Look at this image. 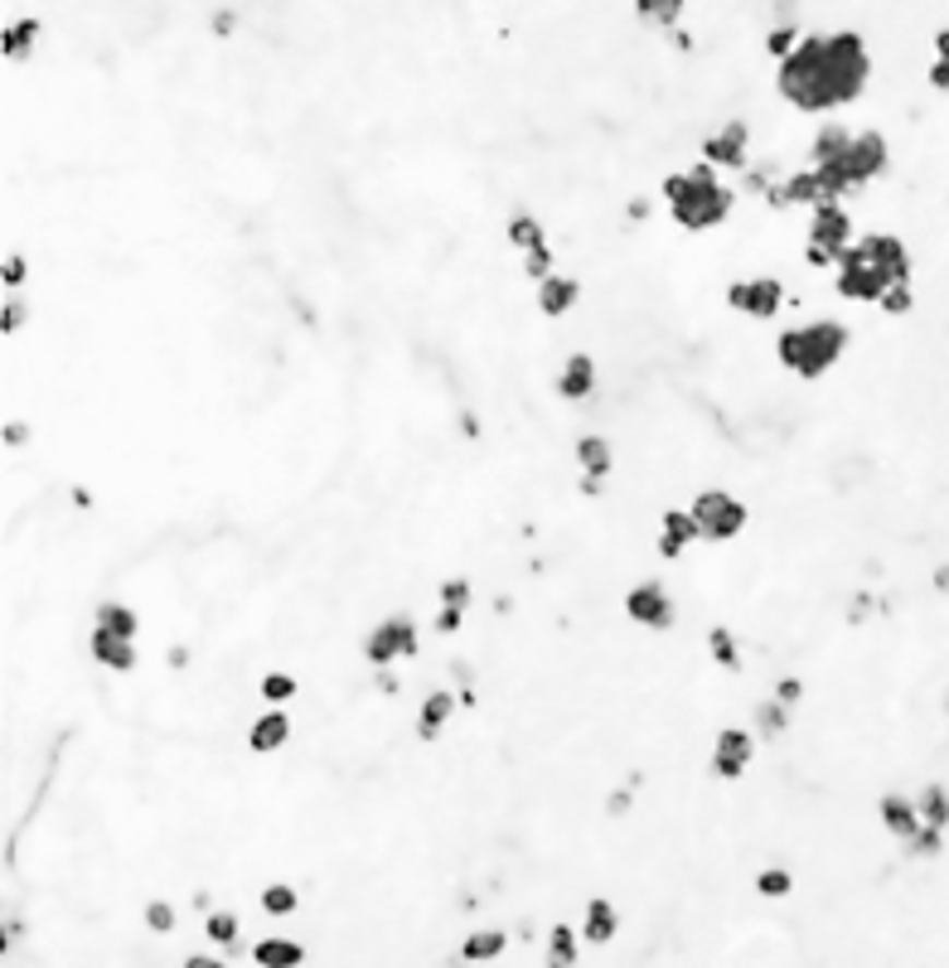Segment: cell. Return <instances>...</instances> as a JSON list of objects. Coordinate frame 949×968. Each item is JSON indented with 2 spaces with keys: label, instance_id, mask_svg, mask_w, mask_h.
I'll list each match as a JSON object with an SVG mask.
<instances>
[{
  "label": "cell",
  "instance_id": "obj_61",
  "mask_svg": "<svg viewBox=\"0 0 949 968\" xmlns=\"http://www.w3.org/2000/svg\"><path fill=\"white\" fill-rule=\"evenodd\" d=\"M185 968H223L218 959H209V954H194V959H189Z\"/></svg>",
  "mask_w": 949,
  "mask_h": 968
},
{
  "label": "cell",
  "instance_id": "obj_34",
  "mask_svg": "<svg viewBox=\"0 0 949 968\" xmlns=\"http://www.w3.org/2000/svg\"><path fill=\"white\" fill-rule=\"evenodd\" d=\"M577 959V934L567 925H553L548 930V968H572Z\"/></svg>",
  "mask_w": 949,
  "mask_h": 968
},
{
  "label": "cell",
  "instance_id": "obj_2",
  "mask_svg": "<svg viewBox=\"0 0 949 968\" xmlns=\"http://www.w3.org/2000/svg\"><path fill=\"white\" fill-rule=\"evenodd\" d=\"M911 281V247L897 233H867L853 247H843L839 272H833V291L857 306H877L891 286Z\"/></svg>",
  "mask_w": 949,
  "mask_h": 968
},
{
  "label": "cell",
  "instance_id": "obj_48",
  "mask_svg": "<svg viewBox=\"0 0 949 968\" xmlns=\"http://www.w3.org/2000/svg\"><path fill=\"white\" fill-rule=\"evenodd\" d=\"M804 262L819 267V272H839V252H829V247H804Z\"/></svg>",
  "mask_w": 949,
  "mask_h": 968
},
{
  "label": "cell",
  "instance_id": "obj_13",
  "mask_svg": "<svg viewBox=\"0 0 949 968\" xmlns=\"http://www.w3.org/2000/svg\"><path fill=\"white\" fill-rule=\"evenodd\" d=\"M693 543H702L693 513H688V509H664V519H659V543H654L659 557H664V562H678Z\"/></svg>",
  "mask_w": 949,
  "mask_h": 968
},
{
  "label": "cell",
  "instance_id": "obj_45",
  "mask_svg": "<svg viewBox=\"0 0 949 968\" xmlns=\"http://www.w3.org/2000/svg\"><path fill=\"white\" fill-rule=\"evenodd\" d=\"M25 320H29L25 300H20V296H5V306H0V330H5V334H20V330H25Z\"/></svg>",
  "mask_w": 949,
  "mask_h": 968
},
{
  "label": "cell",
  "instance_id": "obj_40",
  "mask_svg": "<svg viewBox=\"0 0 949 968\" xmlns=\"http://www.w3.org/2000/svg\"><path fill=\"white\" fill-rule=\"evenodd\" d=\"M940 848H945V833H940V828H921L915 838L901 842V852H906V858H935Z\"/></svg>",
  "mask_w": 949,
  "mask_h": 968
},
{
  "label": "cell",
  "instance_id": "obj_17",
  "mask_svg": "<svg viewBox=\"0 0 949 968\" xmlns=\"http://www.w3.org/2000/svg\"><path fill=\"white\" fill-rule=\"evenodd\" d=\"M455 707H461V697H455L451 688L427 693V697H422V707H417V736L422 741H437L446 731V722L455 717Z\"/></svg>",
  "mask_w": 949,
  "mask_h": 968
},
{
  "label": "cell",
  "instance_id": "obj_29",
  "mask_svg": "<svg viewBox=\"0 0 949 968\" xmlns=\"http://www.w3.org/2000/svg\"><path fill=\"white\" fill-rule=\"evenodd\" d=\"M252 954H257V964H262V968H296L300 959H306V949L292 944V940H262Z\"/></svg>",
  "mask_w": 949,
  "mask_h": 968
},
{
  "label": "cell",
  "instance_id": "obj_51",
  "mask_svg": "<svg viewBox=\"0 0 949 968\" xmlns=\"http://www.w3.org/2000/svg\"><path fill=\"white\" fill-rule=\"evenodd\" d=\"M209 29H214V35H233V29H238V10H214V15H209Z\"/></svg>",
  "mask_w": 949,
  "mask_h": 968
},
{
  "label": "cell",
  "instance_id": "obj_60",
  "mask_svg": "<svg viewBox=\"0 0 949 968\" xmlns=\"http://www.w3.org/2000/svg\"><path fill=\"white\" fill-rule=\"evenodd\" d=\"M378 688H383V693H398V678H393L388 669H378Z\"/></svg>",
  "mask_w": 949,
  "mask_h": 968
},
{
  "label": "cell",
  "instance_id": "obj_49",
  "mask_svg": "<svg viewBox=\"0 0 949 968\" xmlns=\"http://www.w3.org/2000/svg\"><path fill=\"white\" fill-rule=\"evenodd\" d=\"M29 436H35V432H29L25 422H5V432H0V441H5L10 450H25V446H29Z\"/></svg>",
  "mask_w": 949,
  "mask_h": 968
},
{
  "label": "cell",
  "instance_id": "obj_47",
  "mask_svg": "<svg viewBox=\"0 0 949 968\" xmlns=\"http://www.w3.org/2000/svg\"><path fill=\"white\" fill-rule=\"evenodd\" d=\"M770 697H775L780 707H790V712H795V707H799V697H804V683H799V678H780V683H775V693H770Z\"/></svg>",
  "mask_w": 949,
  "mask_h": 968
},
{
  "label": "cell",
  "instance_id": "obj_41",
  "mask_svg": "<svg viewBox=\"0 0 949 968\" xmlns=\"http://www.w3.org/2000/svg\"><path fill=\"white\" fill-rule=\"evenodd\" d=\"M877 310H881V315H891V320H901V315H911V310H915V291H911V281H906V286H891L887 296L877 300Z\"/></svg>",
  "mask_w": 949,
  "mask_h": 968
},
{
  "label": "cell",
  "instance_id": "obj_30",
  "mask_svg": "<svg viewBox=\"0 0 949 968\" xmlns=\"http://www.w3.org/2000/svg\"><path fill=\"white\" fill-rule=\"evenodd\" d=\"M586 940L591 944H606V940H616V906L610 900H591L586 906Z\"/></svg>",
  "mask_w": 949,
  "mask_h": 968
},
{
  "label": "cell",
  "instance_id": "obj_26",
  "mask_svg": "<svg viewBox=\"0 0 949 968\" xmlns=\"http://www.w3.org/2000/svg\"><path fill=\"white\" fill-rule=\"evenodd\" d=\"M708 654H712V663H717V669L742 673V639H736L727 625H712V629H708Z\"/></svg>",
  "mask_w": 949,
  "mask_h": 968
},
{
  "label": "cell",
  "instance_id": "obj_36",
  "mask_svg": "<svg viewBox=\"0 0 949 968\" xmlns=\"http://www.w3.org/2000/svg\"><path fill=\"white\" fill-rule=\"evenodd\" d=\"M437 595H441V605L446 611H471V601H475V587L465 577H446L441 587H437Z\"/></svg>",
  "mask_w": 949,
  "mask_h": 968
},
{
  "label": "cell",
  "instance_id": "obj_14",
  "mask_svg": "<svg viewBox=\"0 0 949 968\" xmlns=\"http://www.w3.org/2000/svg\"><path fill=\"white\" fill-rule=\"evenodd\" d=\"M596 382H601L596 358L577 349V354H567L562 374H557V398H567V402H586V398H596Z\"/></svg>",
  "mask_w": 949,
  "mask_h": 968
},
{
  "label": "cell",
  "instance_id": "obj_54",
  "mask_svg": "<svg viewBox=\"0 0 949 968\" xmlns=\"http://www.w3.org/2000/svg\"><path fill=\"white\" fill-rule=\"evenodd\" d=\"M930 87H935V93H949V59L930 63Z\"/></svg>",
  "mask_w": 949,
  "mask_h": 968
},
{
  "label": "cell",
  "instance_id": "obj_16",
  "mask_svg": "<svg viewBox=\"0 0 949 968\" xmlns=\"http://www.w3.org/2000/svg\"><path fill=\"white\" fill-rule=\"evenodd\" d=\"M877 818H881V828H887L897 842H906V838H915V833H921V814H915V799L897 794V790L881 794Z\"/></svg>",
  "mask_w": 949,
  "mask_h": 968
},
{
  "label": "cell",
  "instance_id": "obj_55",
  "mask_svg": "<svg viewBox=\"0 0 949 968\" xmlns=\"http://www.w3.org/2000/svg\"><path fill=\"white\" fill-rule=\"evenodd\" d=\"M625 219H630V223H644V219H650V199L634 194L630 204H625Z\"/></svg>",
  "mask_w": 949,
  "mask_h": 968
},
{
  "label": "cell",
  "instance_id": "obj_21",
  "mask_svg": "<svg viewBox=\"0 0 949 968\" xmlns=\"http://www.w3.org/2000/svg\"><path fill=\"white\" fill-rule=\"evenodd\" d=\"M35 39H39V20H10L5 35H0V54L10 63H29L35 59Z\"/></svg>",
  "mask_w": 949,
  "mask_h": 968
},
{
  "label": "cell",
  "instance_id": "obj_37",
  "mask_svg": "<svg viewBox=\"0 0 949 968\" xmlns=\"http://www.w3.org/2000/svg\"><path fill=\"white\" fill-rule=\"evenodd\" d=\"M756 892L770 896V900H780V896L795 892V876H790L785 866H766V872H756Z\"/></svg>",
  "mask_w": 949,
  "mask_h": 968
},
{
  "label": "cell",
  "instance_id": "obj_57",
  "mask_svg": "<svg viewBox=\"0 0 949 968\" xmlns=\"http://www.w3.org/2000/svg\"><path fill=\"white\" fill-rule=\"evenodd\" d=\"M668 35V44H674L678 54H693V35H684V29H664Z\"/></svg>",
  "mask_w": 949,
  "mask_h": 968
},
{
  "label": "cell",
  "instance_id": "obj_50",
  "mask_svg": "<svg viewBox=\"0 0 949 968\" xmlns=\"http://www.w3.org/2000/svg\"><path fill=\"white\" fill-rule=\"evenodd\" d=\"M770 15H775V25H795V20H799V0H770Z\"/></svg>",
  "mask_w": 949,
  "mask_h": 968
},
{
  "label": "cell",
  "instance_id": "obj_11",
  "mask_svg": "<svg viewBox=\"0 0 949 968\" xmlns=\"http://www.w3.org/2000/svg\"><path fill=\"white\" fill-rule=\"evenodd\" d=\"M756 760V736L746 727H722L717 741H712V760L708 770L717 775V780H742L746 770H751Z\"/></svg>",
  "mask_w": 949,
  "mask_h": 968
},
{
  "label": "cell",
  "instance_id": "obj_52",
  "mask_svg": "<svg viewBox=\"0 0 949 968\" xmlns=\"http://www.w3.org/2000/svg\"><path fill=\"white\" fill-rule=\"evenodd\" d=\"M630 804H634V794H630V790H616V794L606 799V814H610V818H625V814H630Z\"/></svg>",
  "mask_w": 949,
  "mask_h": 968
},
{
  "label": "cell",
  "instance_id": "obj_46",
  "mask_svg": "<svg viewBox=\"0 0 949 968\" xmlns=\"http://www.w3.org/2000/svg\"><path fill=\"white\" fill-rule=\"evenodd\" d=\"M146 925L155 934H170L175 930V906H170V900H151V906H146Z\"/></svg>",
  "mask_w": 949,
  "mask_h": 968
},
{
  "label": "cell",
  "instance_id": "obj_8",
  "mask_svg": "<svg viewBox=\"0 0 949 968\" xmlns=\"http://www.w3.org/2000/svg\"><path fill=\"white\" fill-rule=\"evenodd\" d=\"M727 306L746 320H775L780 310L790 306V291L780 286L775 276H746V281H732L727 286Z\"/></svg>",
  "mask_w": 949,
  "mask_h": 968
},
{
  "label": "cell",
  "instance_id": "obj_5",
  "mask_svg": "<svg viewBox=\"0 0 949 968\" xmlns=\"http://www.w3.org/2000/svg\"><path fill=\"white\" fill-rule=\"evenodd\" d=\"M688 513H693V523H698L702 543H732V538L742 533L746 523H751V513H746V504L736 499V494H727V489H702Z\"/></svg>",
  "mask_w": 949,
  "mask_h": 968
},
{
  "label": "cell",
  "instance_id": "obj_15",
  "mask_svg": "<svg viewBox=\"0 0 949 968\" xmlns=\"http://www.w3.org/2000/svg\"><path fill=\"white\" fill-rule=\"evenodd\" d=\"M286 741H292V717H286L282 707H266L262 717H252V727H248L252 756H276Z\"/></svg>",
  "mask_w": 949,
  "mask_h": 968
},
{
  "label": "cell",
  "instance_id": "obj_22",
  "mask_svg": "<svg viewBox=\"0 0 949 968\" xmlns=\"http://www.w3.org/2000/svg\"><path fill=\"white\" fill-rule=\"evenodd\" d=\"M577 465H582V475H596V480H606L610 475V465H616V450H610V441L606 436H582L577 441Z\"/></svg>",
  "mask_w": 949,
  "mask_h": 968
},
{
  "label": "cell",
  "instance_id": "obj_62",
  "mask_svg": "<svg viewBox=\"0 0 949 968\" xmlns=\"http://www.w3.org/2000/svg\"><path fill=\"white\" fill-rule=\"evenodd\" d=\"M935 591H949V562H945V567H935Z\"/></svg>",
  "mask_w": 949,
  "mask_h": 968
},
{
  "label": "cell",
  "instance_id": "obj_19",
  "mask_svg": "<svg viewBox=\"0 0 949 968\" xmlns=\"http://www.w3.org/2000/svg\"><path fill=\"white\" fill-rule=\"evenodd\" d=\"M577 300H582V281H577V276L553 272L548 281H538V310L548 315V320H562Z\"/></svg>",
  "mask_w": 949,
  "mask_h": 968
},
{
  "label": "cell",
  "instance_id": "obj_32",
  "mask_svg": "<svg viewBox=\"0 0 949 968\" xmlns=\"http://www.w3.org/2000/svg\"><path fill=\"white\" fill-rule=\"evenodd\" d=\"M785 189H790V204H809V209L823 204V189H819V175H814V170L785 175Z\"/></svg>",
  "mask_w": 949,
  "mask_h": 968
},
{
  "label": "cell",
  "instance_id": "obj_25",
  "mask_svg": "<svg viewBox=\"0 0 949 968\" xmlns=\"http://www.w3.org/2000/svg\"><path fill=\"white\" fill-rule=\"evenodd\" d=\"M915 814H921V828H949V790L945 784H925L915 794Z\"/></svg>",
  "mask_w": 949,
  "mask_h": 968
},
{
  "label": "cell",
  "instance_id": "obj_7",
  "mask_svg": "<svg viewBox=\"0 0 949 968\" xmlns=\"http://www.w3.org/2000/svg\"><path fill=\"white\" fill-rule=\"evenodd\" d=\"M839 165H843L847 185H853V189H867L873 179L887 175V165H891L887 137H881V131H853V141H847V151L839 155Z\"/></svg>",
  "mask_w": 949,
  "mask_h": 968
},
{
  "label": "cell",
  "instance_id": "obj_35",
  "mask_svg": "<svg viewBox=\"0 0 949 968\" xmlns=\"http://www.w3.org/2000/svg\"><path fill=\"white\" fill-rule=\"evenodd\" d=\"M29 281V262L25 252H5V262H0V286H5V296H20Z\"/></svg>",
  "mask_w": 949,
  "mask_h": 968
},
{
  "label": "cell",
  "instance_id": "obj_20",
  "mask_svg": "<svg viewBox=\"0 0 949 968\" xmlns=\"http://www.w3.org/2000/svg\"><path fill=\"white\" fill-rule=\"evenodd\" d=\"M505 238H509L513 252H533V247L548 243V233H543V219H538V213L513 209V213H509V223H505Z\"/></svg>",
  "mask_w": 949,
  "mask_h": 968
},
{
  "label": "cell",
  "instance_id": "obj_56",
  "mask_svg": "<svg viewBox=\"0 0 949 968\" xmlns=\"http://www.w3.org/2000/svg\"><path fill=\"white\" fill-rule=\"evenodd\" d=\"M766 204H770V209H775V213H780V209H790V189H785V179H780V185H770V194H766Z\"/></svg>",
  "mask_w": 949,
  "mask_h": 968
},
{
  "label": "cell",
  "instance_id": "obj_31",
  "mask_svg": "<svg viewBox=\"0 0 949 968\" xmlns=\"http://www.w3.org/2000/svg\"><path fill=\"white\" fill-rule=\"evenodd\" d=\"M780 179H785V175H780V161H756V165H746V170H742V189H746V194H761L766 199L770 185H780Z\"/></svg>",
  "mask_w": 949,
  "mask_h": 968
},
{
  "label": "cell",
  "instance_id": "obj_59",
  "mask_svg": "<svg viewBox=\"0 0 949 968\" xmlns=\"http://www.w3.org/2000/svg\"><path fill=\"white\" fill-rule=\"evenodd\" d=\"M935 59H949V29H940V35H935Z\"/></svg>",
  "mask_w": 949,
  "mask_h": 968
},
{
  "label": "cell",
  "instance_id": "obj_1",
  "mask_svg": "<svg viewBox=\"0 0 949 968\" xmlns=\"http://www.w3.org/2000/svg\"><path fill=\"white\" fill-rule=\"evenodd\" d=\"M867 78H873V54H867L863 35L839 29V35H809L790 59H780L775 87L795 111H833L863 97Z\"/></svg>",
  "mask_w": 949,
  "mask_h": 968
},
{
  "label": "cell",
  "instance_id": "obj_27",
  "mask_svg": "<svg viewBox=\"0 0 949 968\" xmlns=\"http://www.w3.org/2000/svg\"><path fill=\"white\" fill-rule=\"evenodd\" d=\"M684 10H688V0H634V15L654 29H678Z\"/></svg>",
  "mask_w": 949,
  "mask_h": 968
},
{
  "label": "cell",
  "instance_id": "obj_24",
  "mask_svg": "<svg viewBox=\"0 0 949 968\" xmlns=\"http://www.w3.org/2000/svg\"><path fill=\"white\" fill-rule=\"evenodd\" d=\"M847 141H853V131H847L843 121H829V127H819V131H814V141H809V165L839 161V155L847 151Z\"/></svg>",
  "mask_w": 949,
  "mask_h": 968
},
{
  "label": "cell",
  "instance_id": "obj_53",
  "mask_svg": "<svg viewBox=\"0 0 949 968\" xmlns=\"http://www.w3.org/2000/svg\"><path fill=\"white\" fill-rule=\"evenodd\" d=\"M461 621H465V611H437V635H455V629H461Z\"/></svg>",
  "mask_w": 949,
  "mask_h": 968
},
{
  "label": "cell",
  "instance_id": "obj_23",
  "mask_svg": "<svg viewBox=\"0 0 949 968\" xmlns=\"http://www.w3.org/2000/svg\"><path fill=\"white\" fill-rule=\"evenodd\" d=\"M93 629H107V635H117V639H137L141 635V615L131 611L127 601H103V605H97V625Z\"/></svg>",
  "mask_w": 949,
  "mask_h": 968
},
{
  "label": "cell",
  "instance_id": "obj_42",
  "mask_svg": "<svg viewBox=\"0 0 949 968\" xmlns=\"http://www.w3.org/2000/svg\"><path fill=\"white\" fill-rule=\"evenodd\" d=\"M262 697H266V703H272V707L292 703V697H296V678H292V673H282V669H276V673H266V678H262Z\"/></svg>",
  "mask_w": 949,
  "mask_h": 968
},
{
  "label": "cell",
  "instance_id": "obj_43",
  "mask_svg": "<svg viewBox=\"0 0 949 968\" xmlns=\"http://www.w3.org/2000/svg\"><path fill=\"white\" fill-rule=\"evenodd\" d=\"M262 910H266V916H292V910H296V892L286 882H272L262 892Z\"/></svg>",
  "mask_w": 949,
  "mask_h": 968
},
{
  "label": "cell",
  "instance_id": "obj_4",
  "mask_svg": "<svg viewBox=\"0 0 949 968\" xmlns=\"http://www.w3.org/2000/svg\"><path fill=\"white\" fill-rule=\"evenodd\" d=\"M847 354V324L843 320H809L795 330H780L775 358L780 368H790L795 378H823L829 368H839Z\"/></svg>",
  "mask_w": 949,
  "mask_h": 968
},
{
  "label": "cell",
  "instance_id": "obj_10",
  "mask_svg": "<svg viewBox=\"0 0 949 968\" xmlns=\"http://www.w3.org/2000/svg\"><path fill=\"white\" fill-rule=\"evenodd\" d=\"M746 151H751V127H746L742 117L722 121V127L702 141V161H708L712 170H746V165H751Z\"/></svg>",
  "mask_w": 949,
  "mask_h": 968
},
{
  "label": "cell",
  "instance_id": "obj_18",
  "mask_svg": "<svg viewBox=\"0 0 949 968\" xmlns=\"http://www.w3.org/2000/svg\"><path fill=\"white\" fill-rule=\"evenodd\" d=\"M87 654L103 663V669H111V673H131V669H137V639H117V635H107V629H93Z\"/></svg>",
  "mask_w": 949,
  "mask_h": 968
},
{
  "label": "cell",
  "instance_id": "obj_44",
  "mask_svg": "<svg viewBox=\"0 0 949 968\" xmlns=\"http://www.w3.org/2000/svg\"><path fill=\"white\" fill-rule=\"evenodd\" d=\"M204 930H209L214 944H238V920H233L228 910H214V916L204 920Z\"/></svg>",
  "mask_w": 949,
  "mask_h": 968
},
{
  "label": "cell",
  "instance_id": "obj_3",
  "mask_svg": "<svg viewBox=\"0 0 949 968\" xmlns=\"http://www.w3.org/2000/svg\"><path fill=\"white\" fill-rule=\"evenodd\" d=\"M664 199H668V219L688 233L722 228L736 209V189L727 179H717V170H712L708 161L664 175Z\"/></svg>",
  "mask_w": 949,
  "mask_h": 968
},
{
  "label": "cell",
  "instance_id": "obj_12",
  "mask_svg": "<svg viewBox=\"0 0 949 968\" xmlns=\"http://www.w3.org/2000/svg\"><path fill=\"white\" fill-rule=\"evenodd\" d=\"M809 243L843 257V247H853V213H843V204H819L809 219Z\"/></svg>",
  "mask_w": 949,
  "mask_h": 968
},
{
  "label": "cell",
  "instance_id": "obj_38",
  "mask_svg": "<svg viewBox=\"0 0 949 968\" xmlns=\"http://www.w3.org/2000/svg\"><path fill=\"white\" fill-rule=\"evenodd\" d=\"M795 49H799V29L795 25H770V35H766V54H770V59H790Z\"/></svg>",
  "mask_w": 949,
  "mask_h": 968
},
{
  "label": "cell",
  "instance_id": "obj_6",
  "mask_svg": "<svg viewBox=\"0 0 949 968\" xmlns=\"http://www.w3.org/2000/svg\"><path fill=\"white\" fill-rule=\"evenodd\" d=\"M417 625L407 621V615H388V621H378L373 629L364 635V659L373 663V669H393L398 659H412L417 654Z\"/></svg>",
  "mask_w": 949,
  "mask_h": 968
},
{
  "label": "cell",
  "instance_id": "obj_58",
  "mask_svg": "<svg viewBox=\"0 0 949 968\" xmlns=\"http://www.w3.org/2000/svg\"><path fill=\"white\" fill-rule=\"evenodd\" d=\"M601 489H606V480H596V475H582V494H586V499H596Z\"/></svg>",
  "mask_w": 949,
  "mask_h": 968
},
{
  "label": "cell",
  "instance_id": "obj_33",
  "mask_svg": "<svg viewBox=\"0 0 949 968\" xmlns=\"http://www.w3.org/2000/svg\"><path fill=\"white\" fill-rule=\"evenodd\" d=\"M465 959L471 964H479V959H499V954H505V934L499 930H475L471 940H465Z\"/></svg>",
  "mask_w": 949,
  "mask_h": 968
},
{
  "label": "cell",
  "instance_id": "obj_9",
  "mask_svg": "<svg viewBox=\"0 0 949 968\" xmlns=\"http://www.w3.org/2000/svg\"><path fill=\"white\" fill-rule=\"evenodd\" d=\"M625 615L640 629H674V621H678L674 595H668L664 581H634V587L625 591Z\"/></svg>",
  "mask_w": 949,
  "mask_h": 968
},
{
  "label": "cell",
  "instance_id": "obj_39",
  "mask_svg": "<svg viewBox=\"0 0 949 968\" xmlns=\"http://www.w3.org/2000/svg\"><path fill=\"white\" fill-rule=\"evenodd\" d=\"M557 272L553 267V247L543 243V247H533V252H523V276L533 281V286H538V281H548Z\"/></svg>",
  "mask_w": 949,
  "mask_h": 968
},
{
  "label": "cell",
  "instance_id": "obj_28",
  "mask_svg": "<svg viewBox=\"0 0 949 968\" xmlns=\"http://www.w3.org/2000/svg\"><path fill=\"white\" fill-rule=\"evenodd\" d=\"M790 722H795V717H790V707H780L775 697L756 703V736H761V741H780V736L790 731Z\"/></svg>",
  "mask_w": 949,
  "mask_h": 968
}]
</instances>
